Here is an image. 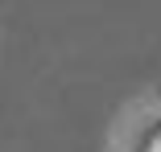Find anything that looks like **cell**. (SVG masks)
<instances>
[{
	"label": "cell",
	"instance_id": "6da1fadb",
	"mask_svg": "<svg viewBox=\"0 0 161 152\" xmlns=\"http://www.w3.org/2000/svg\"><path fill=\"white\" fill-rule=\"evenodd\" d=\"M145 152H161V124L149 132V140H145Z\"/></svg>",
	"mask_w": 161,
	"mask_h": 152
}]
</instances>
